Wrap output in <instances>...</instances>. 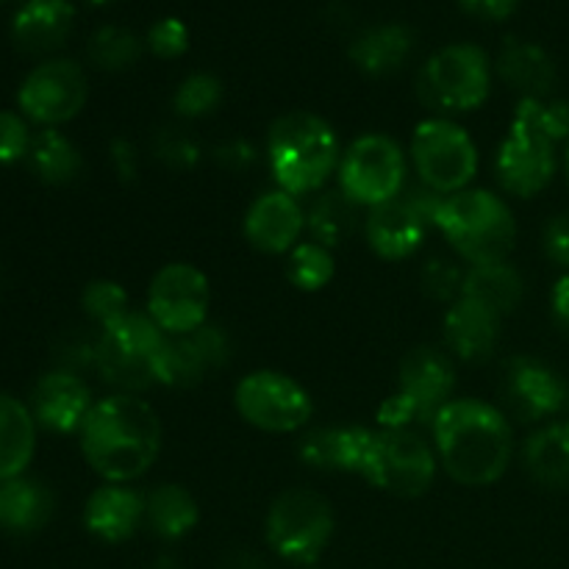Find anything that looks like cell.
I'll use <instances>...</instances> for the list:
<instances>
[{
    "instance_id": "ee69618b",
    "label": "cell",
    "mask_w": 569,
    "mask_h": 569,
    "mask_svg": "<svg viewBox=\"0 0 569 569\" xmlns=\"http://www.w3.org/2000/svg\"><path fill=\"white\" fill-rule=\"evenodd\" d=\"M550 306H553L556 322L569 333V272L556 281L553 295H550Z\"/></svg>"
},
{
    "instance_id": "3957f363",
    "label": "cell",
    "mask_w": 569,
    "mask_h": 569,
    "mask_svg": "<svg viewBox=\"0 0 569 569\" xmlns=\"http://www.w3.org/2000/svg\"><path fill=\"white\" fill-rule=\"evenodd\" d=\"M569 139V103L520 100L498 150V181L517 198H537L556 176V144Z\"/></svg>"
},
{
    "instance_id": "bcb514c9",
    "label": "cell",
    "mask_w": 569,
    "mask_h": 569,
    "mask_svg": "<svg viewBox=\"0 0 569 569\" xmlns=\"http://www.w3.org/2000/svg\"><path fill=\"white\" fill-rule=\"evenodd\" d=\"M83 3H89V6H109V3H117V0H83Z\"/></svg>"
},
{
    "instance_id": "4fadbf2b",
    "label": "cell",
    "mask_w": 569,
    "mask_h": 569,
    "mask_svg": "<svg viewBox=\"0 0 569 569\" xmlns=\"http://www.w3.org/2000/svg\"><path fill=\"white\" fill-rule=\"evenodd\" d=\"M211 289L203 272L192 264H167L156 272L148 292V315L167 337L198 331L206 326Z\"/></svg>"
},
{
    "instance_id": "7bdbcfd3",
    "label": "cell",
    "mask_w": 569,
    "mask_h": 569,
    "mask_svg": "<svg viewBox=\"0 0 569 569\" xmlns=\"http://www.w3.org/2000/svg\"><path fill=\"white\" fill-rule=\"evenodd\" d=\"M461 9L467 14L478 17V20H506V17L515 14V9L520 6V0H459Z\"/></svg>"
},
{
    "instance_id": "4dcf8cb0",
    "label": "cell",
    "mask_w": 569,
    "mask_h": 569,
    "mask_svg": "<svg viewBox=\"0 0 569 569\" xmlns=\"http://www.w3.org/2000/svg\"><path fill=\"white\" fill-rule=\"evenodd\" d=\"M144 522L161 539H181L198 526V503L176 483H161L144 500Z\"/></svg>"
},
{
    "instance_id": "7402d4cb",
    "label": "cell",
    "mask_w": 569,
    "mask_h": 569,
    "mask_svg": "<svg viewBox=\"0 0 569 569\" xmlns=\"http://www.w3.org/2000/svg\"><path fill=\"white\" fill-rule=\"evenodd\" d=\"M428 222L406 198L370 209L367 217V242L381 259H409L426 239Z\"/></svg>"
},
{
    "instance_id": "8d00e7d4",
    "label": "cell",
    "mask_w": 569,
    "mask_h": 569,
    "mask_svg": "<svg viewBox=\"0 0 569 569\" xmlns=\"http://www.w3.org/2000/svg\"><path fill=\"white\" fill-rule=\"evenodd\" d=\"M83 309L94 322H100V328H106L128 315V295L114 281H92L83 289Z\"/></svg>"
},
{
    "instance_id": "7c38bea8",
    "label": "cell",
    "mask_w": 569,
    "mask_h": 569,
    "mask_svg": "<svg viewBox=\"0 0 569 569\" xmlns=\"http://www.w3.org/2000/svg\"><path fill=\"white\" fill-rule=\"evenodd\" d=\"M233 403L244 422L267 433H292L311 417V398L298 381L272 370L250 372L237 383Z\"/></svg>"
},
{
    "instance_id": "f1b7e54d",
    "label": "cell",
    "mask_w": 569,
    "mask_h": 569,
    "mask_svg": "<svg viewBox=\"0 0 569 569\" xmlns=\"http://www.w3.org/2000/svg\"><path fill=\"white\" fill-rule=\"evenodd\" d=\"M528 472L545 489L569 487V420L539 428L522 450Z\"/></svg>"
},
{
    "instance_id": "c3c4849f",
    "label": "cell",
    "mask_w": 569,
    "mask_h": 569,
    "mask_svg": "<svg viewBox=\"0 0 569 569\" xmlns=\"http://www.w3.org/2000/svg\"><path fill=\"white\" fill-rule=\"evenodd\" d=\"M567 409H569V395H567Z\"/></svg>"
},
{
    "instance_id": "9c48e42d",
    "label": "cell",
    "mask_w": 569,
    "mask_h": 569,
    "mask_svg": "<svg viewBox=\"0 0 569 569\" xmlns=\"http://www.w3.org/2000/svg\"><path fill=\"white\" fill-rule=\"evenodd\" d=\"M267 542L292 565H315L333 533V511L311 489H287L267 511Z\"/></svg>"
},
{
    "instance_id": "ac0fdd59",
    "label": "cell",
    "mask_w": 569,
    "mask_h": 569,
    "mask_svg": "<svg viewBox=\"0 0 569 569\" xmlns=\"http://www.w3.org/2000/svg\"><path fill=\"white\" fill-rule=\"evenodd\" d=\"M376 442L378 431L370 428H322L300 439V456L306 465L317 470L356 472L372 483L376 472Z\"/></svg>"
},
{
    "instance_id": "6da1fadb",
    "label": "cell",
    "mask_w": 569,
    "mask_h": 569,
    "mask_svg": "<svg viewBox=\"0 0 569 569\" xmlns=\"http://www.w3.org/2000/svg\"><path fill=\"white\" fill-rule=\"evenodd\" d=\"M81 448L89 467L109 483L137 481L159 456V417L137 395H111L83 420Z\"/></svg>"
},
{
    "instance_id": "f35d334b",
    "label": "cell",
    "mask_w": 569,
    "mask_h": 569,
    "mask_svg": "<svg viewBox=\"0 0 569 569\" xmlns=\"http://www.w3.org/2000/svg\"><path fill=\"white\" fill-rule=\"evenodd\" d=\"M31 142L33 139L22 117H17L14 111H0V164L28 159Z\"/></svg>"
},
{
    "instance_id": "ba28073f",
    "label": "cell",
    "mask_w": 569,
    "mask_h": 569,
    "mask_svg": "<svg viewBox=\"0 0 569 569\" xmlns=\"http://www.w3.org/2000/svg\"><path fill=\"white\" fill-rule=\"evenodd\" d=\"M492 70L478 44L456 42L437 50L417 78V94L437 111H472L489 98Z\"/></svg>"
},
{
    "instance_id": "8992f818",
    "label": "cell",
    "mask_w": 569,
    "mask_h": 569,
    "mask_svg": "<svg viewBox=\"0 0 569 569\" xmlns=\"http://www.w3.org/2000/svg\"><path fill=\"white\" fill-rule=\"evenodd\" d=\"M167 333L150 315L128 311L111 326L100 328L94 339V370L106 383L126 395L144 392L159 383V359L164 353Z\"/></svg>"
},
{
    "instance_id": "1f68e13d",
    "label": "cell",
    "mask_w": 569,
    "mask_h": 569,
    "mask_svg": "<svg viewBox=\"0 0 569 569\" xmlns=\"http://www.w3.org/2000/svg\"><path fill=\"white\" fill-rule=\"evenodd\" d=\"M28 164L39 181L61 187V183L76 181L83 161L70 139L61 137L59 131H42L39 137H33L31 150H28Z\"/></svg>"
},
{
    "instance_id": "cb8c5ba5",
    "label": "cell",
    "mask_w": 569,
    "mask_h": 569,
    "mask_svg": "<svg viewBox=\"0 0 569 569\" xmlns=\"http://www.w3.org/2000/svg\"><path fill=\"white\" fill-rule=\"evenodd\" d=\"M448 348L465 361H487L500 339V317L476 300L459 298L445 317Z\"/></svg>"
},
{
    "instance_id": "7a4b0ae2",
    "label": "cell",
    "mask_w": 569,
    "mask_h": 569,
    "mask_svg": "<svg viewBox=\"0 0 569 569\" xmlns=\"http://www.w3.org/2000/svg\"><path fill=\"white\" fill-rule=\"evenodd\" d=\"M433 442L445 470L465 487H489L509 470L511 426L481 400H450L433 420Z\"/></svg>"
},
{
    "instance_id": "836d02e7",
    "label": "cell",
    "mask_w": 569,
    "mask_h": 569,
    "mask_svg": "<svg viewBox=\"0 0 569 569\" xmlns=\"http://www.w3.org/2000/svg\"><path fill=\"white\" fill-rule=\"evenodd\" d=\"M87 56L98 70L122 72L139 61V56H142V39L131 28L100 26L89 37Z\"/></svg>"
},
{
    "instance_id": "e0dca14e",
    "label": "cell",
    "mask_w": 569,
    "mask_h": 569,
    "mask_svg": "<svg viewBox=\"0 0 569 569\" xmlns=\"http://www.w3.org/2000/svg\"><path fill=\"white\" fill-rule=\"evenodd\" d=\"M231 356L228 337L214 326H200L198 331L167 337L164 353L159 359V383L164 387H194L214 370L226 367Z\"/></svg>"
},
{
    "instance_id": "74e56055",
    "label": "cell",
    "mask_w": 569,
    "mask_h": 569,
    "mask_svg": "<svg viewBox=\"0 0 569 569\" xmlns=\"http://www.w3.org/2000/svg\"><path fill=\"white\" fill-rule=\"evenodd\" d=\"M148 48L159 59H181L189 50V28L178 17H161L148 31Z\"/></svg>"
},
{
    "instance_id": "f546056e",
    "label": "cell",
    "mask_w": 569,
    "mask_h": 569,
    "mask_svg": "<svg viewBox=\"0 0 569 569\" xmlns=\"http://www.w3.org/2000/svg\"><path fill=\"white\" fill-rule=\"evenodd\" d=\"M522 295H526L522 276L506 261L470 267L465 272V283H461V298L487 306L498 317L511 315L522 303Z\"/></svg>"
},
{
    "instance_id": "4316f807",
    "label": "cell",
    "mask_w": 569,
    "mask_h": 569,
    "mask_svg": "<svg viewBox=\"0 0 569 569\" xmlns=\"http://www.w3.org/2000/svg\"><path fill=\"white\" fill-rule=\"evenodd\" d=\"M37 448V420L31 409L0 392V483L20 478Z\"/></svg>"
},
{
    "instance_id": "603a6c76",
    "label": "cell",
    "mask_w": 569,
    "mask_h": 569,
    "mask_svg": "<svg viewBox=\"0 0 569 569\" xmlns=\"http://www.w3.org/2000/svg\"><path fill=\"white\" fill-rule=\"evenodd\" d=\"M498 76L520 100H548L556 87V64L548 50L526 39H506L498 53Z\"/></svg>"
},
{
    "instance_id": "30bf717a",
    "label": "cell",
    "mask_w": 569,
    "mask_h": 569,
    "mask_svg": "<svg viewBox=\"0 0 569 569\" xmlns=\"http://www.w3.org/2000/svg\"><path fill=\"white\" fill-rule=\"evenodd\" d=\"M411 159L422 187L437 194L465 192L478 172V150L470 133L445 117L420 122L411 139Z\"/></svg>"
},
{
    "instance_id": "5bb4252c",
    "label": "cell",
    "mask_w": 569,
    "mask_h": 569,
    "mask_svg": "<svg viewBox=\"0 0 569 569\" xmlns=\"http://www.w3.org/2000/svg\"><path fill=\"white\" fill-rule=\"evenodd\" d=\"M437 478V456L411 428H381L370 487L400 498H420Z\"/></svg>"
},
{
    "instance_id": "681fc988",
    "label": "cell",
    "mask_w": 569,
    "mask_h": 569,
    "mask_svg": "<svg viewBox=\"0 0 569 569\" xmlns=\"http://www.w3.org/2000/svg\"><path fill=\"white\" fill-rule=\"evenodd\" d=\"M0 3H6V0H0Z\"/></svg>"
},
{
    "instance_id": "f6af8a7d",
    "label": "cell",
    "mask_w": 569,
    "mask_h": 569,
    "mask_svg": "<svg viewBox=\"0 0 569 569\" xmlns=\"http://www.w3.org/2000/svg\"><path fill=\"white\" fill-rule=\"evenodd\" d=\"M114 164H117V170H120L122 178H128V176L133 178L137 167H133V148H131V144H128V142H117L114 144Z\"/></svg>"
},
{
    "instance_id": "44dd1931",
    "label": "cell",
    "mask_w": 569,
    "mask_h": 569,
    "mask_svg": "<svg viewBox=\"0 0 569 569\" xmlns=\"http://www.w3.org/2000/svg\"><path fill=\"white\" fill-rule=\"evenodd\" d=\"M76 6L70 0H26L11 17V39L26 56H48L70 39Z\"/></svg>"
},
{
    "instance_id": "ab89813d",
    "label": "cell",
    "mask_w": 569,
    "mask_h": 569,
    "mask_svg": "<svg viewBox=\"0 0 569 569\" xmlns=\"http://www.w3.org/2000/svg\"><path fill=\"white\" fill-rule=\"evenodd\" d=\"M461 283H465V276H461V270L453 261L437 259L422 270V287H426V292L433 300H450L453 295L461 298Z\"/></svg>"
},
{
    "instance_id": "5b68a950",
    "label": "cell",
    "mask_w": 569,
    "mask_h": 569,
    "mask_svg": "<svg viewBox=\"0 0 569 569\" xmlns=\"http://www.w3.org/2000/svg\"><path fill=\"white\" fill-rule=\"evenodd\" d=\"M437 228L450 248L478 264H500L515 250L517 222L509 206L487 189H465L448 194L439 206Z\"/></svg>"
},
{
    "instance_id": "8fae6325",
    "label": "cell",
    "mask_w": 569,
    "mask_h": 569,
    "mask_svg": "<svg viewBox=\"0 0 569 569\" xmlns=\"http://www.w3.org/2000/svg\"><path fill=\"white\" fill-rule=\"evenodd\" d=\"M403 178V150L383 133H367L356 139L339 167V189L353 203L370 206V209L398 198Z\"/></svg>"
},
{
    "instance_id": "e575fe53",
    "label": "cell",
    "mask_w": 569,
    "mask_h": 569,
    "mask_svg": "<svg viewBox=\"0 0 569 569\" xmlns=\"http://www.w3.org/2000/svg\"><path fill=\"white\" fill-rule=\"evenodd\" d=\"M287 276L303 292H317V289L326 287L333 276V256L331 250L322 248L317 242H303L295 244L289 250L287 261Z\"/></svg>"
},
{
    "instance_id": "83f0119b",
    "label": "cell",
    "mask_w": 569,
    "mask_h": 569,
    "mask_svg": "<svg viewBox=\"0 0 569 569\" xmlns=\"http://www.w3.org/2000/svg\"><path fill=\"white\" fill-rule=\"evenodd\" d=\"M53 515V498L48 489L28 478H11L0 483V528L6 533L39 531Z\"/></svg>"
},
{
    "instance_id": "d6a6232c",
    "label": "cell",
    "mask_w": 569,
    "mask_h": 569,
    "mask_svg": "<svg viewBox=\"0 0 569 569\" xmlns=\"http://www.w3.org/2000/svg\"><path fill=\"white\" fill-rule=\"evenodd\" d=\"M356 222H359V203H353L342 189H337V192H326L315 200L306 226L317 244L331 250L356 231Z\"/></svg>"
},
{
    "instance_id": "d6986e66",
    "label": "cell",
    "mask_w": 569,
    "mask_h": 569,
    "mask_svg": "<svg viewBox=\"0 0 569 569\" xmlns=\"http://www.w3.org/2000/svg\"><path fill=\"white\" fill-rule=\"evenodd\" d=\"M92 411L89 387L76 372L56 370L39 378L31 395V415L39 426L56 433L81 431L83 420Z\"/></svg>"
},
{
    "instance_id": "ffe728a7",
    "label": "cell",
    "mask_w": 569,
    "mask_h": 569,
    "mask_svg": "<svg viewBox=\"0 0 569 569\" xmlns=\"http://www.w3.org/2000/svg\"><path fill=\"white\" fill-rule=\"evenodd\" d=\"M306 228V214L295 194L283 192H267L250 206L248 217H244V237L261 253H287L298 244L300 233Z\"/></svg>"
},
{
    "instance_id": "60d3db41",
    "label": "cell",
    "mask_w": 569,
    "mask_h": 569,
    "mask_svg": "<svg viewBox=\"0 0 569 569\" xmlns=\"http://www.w3.org/2000/svg\"><path fill=\"white\" fill-rule=\"evenodd\" d=\"M545 253L553 264L565 267L569 270V211H561V214L550 217V222L545 226L542 233Z\"/></svg>"
},
{
    "instance_id": "52a82bcc",
    "label": "cell",
    "mask_w": 569,
    "mask_h": 569,
    "mask_svg": "<svg viewBox=\"0 0 569 569\" xmlns=\"http://www.w3.org/2000/svg\"><path fill=\"white\" fill-rule=\"evenodd\" d=\"M400 389L378 409L381 428H411L415 422L433 426L439 411L450 403L456 370L437 348H417L406 353L398 372Z\"/></svg>"
},
{
    "instance_id": "2e32d148",
    "label": "cell",
    "mask_w": 569,
    "mask_h": 569,
    "mask_svg": "<svg viewBox=\"0 0 569 569\" xmlns=\"http://www.w3.org/2000/svg\"><path fill=\"white\" fill-rule=\"evenodd\" d=\"M500 395L517 420L539 422L567 409L569 389L542 361L511 359L500 381Z\"/></svg>"
},
{
    "instance_id": "9a60e30c",
    "label": "cell",
    "mask_w": 569,
    "mask_h": 569,
    "mask_svg": "<svg viewBox=\"0 0 569 569\" xmlns=\"http://www.w3.org/2000/svg\"><path fill=\"white\" fill-rule=\"evenodd\" d=\"M87 76L72 59H50L33 67L22 81L17 100L22 114L39 126H61L87 103Z\"/></svg>"
},
{
    "instance_id": "d590c367",
    "label": "cell",
    "mask_w": 569,
    "mask_h": 569,
    "mask_svg": "<svg viewBox=\"0 0 569 569\" xmlns=\"http://www.w3.org/2000/svg\"><path fill=\"white\" fill-rule=\"evenodd\" d=\"M222 100V83L217 81L211 72H192L189 78H183L181 87L176 89V98L172 106L181 117H206L217 109V103Z\"/></svg>"
},
{
    "instance_id": "277c9868",
    "label": "cell",
    "mask_w": 569,
    "mask_h": 569,
    "mask_svg": "<svg viewBox=\"0 0 569 569\" xmlns=\"http://www.w3.org/2000/svg\"><path fill=\"white\" fill-rule=\"evenodd\" d=\"M272 176L289 194L317 192L337 167L339 144L333 128L311 111H289L278 117L267 139Z\"/></svg>"
},
{
    "instance_id": "484cf974",
    "label": "cell",
    "mask_w": 569,
    "mask_h": 569,
    "mask_svg": "<svg viewBox=\"0 0 569 569\" xmlns=\"http://www.w3.org/2000/svg\"><path fill=\"white\" fill-rule=\"evenodd\" d=\"M87 528L103 542H126L144 520V498L126 487H100L87 500Z\"/></svg>"
},
{
    "instance_id": "7dc6e473",
    "label": "cell",
    "mask_w": 569,
    "mask_h": 569,
    "mask_svg": "<svg viewBox=\"0 0 569 569\" xmlns=\"http://www.w3.org/2000/svg\"><path fill=\"white\" fill-rule=\"evenodd\" d=\"M567 176H569V148H567Z\"/></svg>"
},
{
    "instance_id": "d4e9b609",
    "label": "cell",
    "mask_w": 569,
    "mask_h": 569,
    "mask_svg": "<svg viewBox=\"0 0 569 569\" xmlns=\"http://www.w3.org/2000/svg\"><path fill=\"white\" fill-rule=\"evenodd\" d=\"M415 50V33L409 26L400 22H383L361 31L350 44V61L365 76L387 78L398 72Z\"/></svg>"
},
{
    "instance_id": "b9f144b4",
    "label": "cell",
    "mask_w": 569,
    "mask_h": 569,
    "mask_svg": "<svg viewBox=\"0 0 569 569\" xmlns=\"http://www.w3.org/2000/svg\"><path fill=\"white\" fill-rule=\"evenodd\" d=\"M159 156L170 167H189L198 161V144L187 137V133L167 131L159 139Z\"/></svg>"
}]
</instances>
